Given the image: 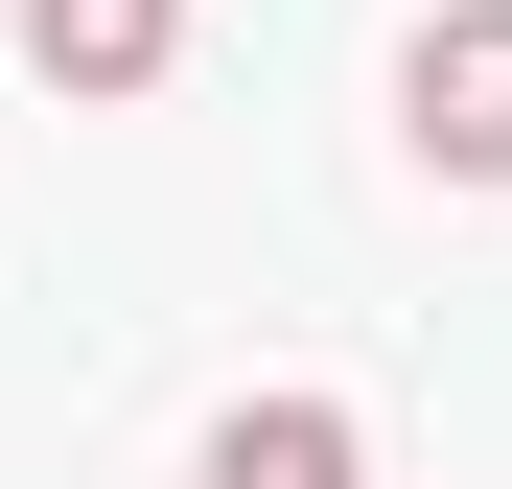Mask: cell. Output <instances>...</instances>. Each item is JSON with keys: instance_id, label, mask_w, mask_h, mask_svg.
Here are the masks:
<instances>
[{"instance_id": "cell-1", "label": "cell", "mask_w": 512, "mask_h": 489, "mask_svg": "<svg viewBox=\"0 0 512 489\" xmlns=\"http://www.w3.org/2000/svg\"><path fill=\"white\" fill-rule=\"evenodd\" d=\"M396 140L443 163V187H512V0H443L396 70Z\"/></svg>"}, {"instance_id": "cell-2", "label": "cell", "mask_w": 512, "mask_h": 489, "mask_svg": "<svg viewBox=\"0 0 512 489\" xmlns=\"http://www.w3.org/2000/svg\"><path fill=\"white\" fill-rule=\"evenodd\" d=\"M163 47H187V0H24V70H47V94H163Z\"/></svg>"}, {"instance_id": "cell-3", "label": "cell", "mask_w": 512, "mask_h": 489, "mask_svg": "<svg viewBox=\"0 0 512 489\" xmlns=\"http://www.w3.org/2000/svg\"><path fill=\"white\" fill-rule=\"evenodd\" d=\"M187 489H373V443H350V396H233Z\"/></svg>"}]
</instances>
